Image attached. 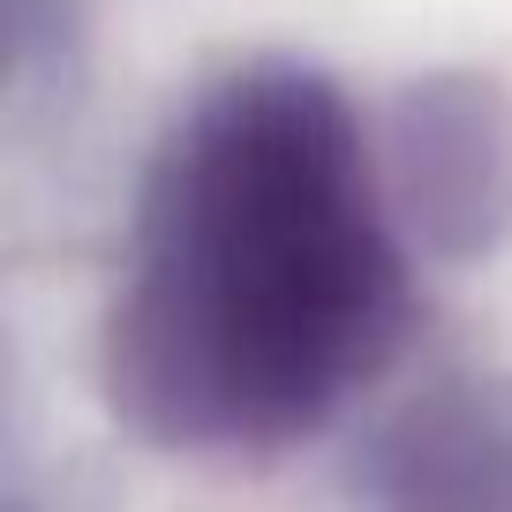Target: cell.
I'll list each match as a JSON object with an SVG mask.
<instances>
[{"mask_svg": "<svg viewBox=\"0 0 512 512\" xmlns=\"http://www.w3.org/2000/svg\"><path fill=\"white\" fill-rule=\"evenodd\" d=\"M407 332V256L332 76L249 61L174 113L128 211L106 392L159 445H287Z\"/></svg>", "mask_w": 512, "mask_h": 512, "instance_id": "1", "label": "cell"}, {"mask_svg": "<svg viewBox=\"0 0 512 512\" xmlns=\"http://www.w3.org/2000/svg\"><path fill=\"white\" fill-rule=\"evenodd\" d=\"M415 219L437 249L475 256L512 226V106L482 76H437L407 113Z\"/></svg>", "mask_w": 512, "mask_h": 512, "instance_id": "2", "label": "cell"}, {"mask_svg": "<svg viewBox=\"0 0 512 512\" xmlns=\"http://www.w3.org/2000/svg\"><path fill=\"white\" fill-rule=\"evenodd\" d=\"M384 512H512V407L497 392H437L377 445Z\"/></svg>", "mask_w": 512, "mask_h": 512, "instance_id": "3", "label": "cell"}]
</instances>
